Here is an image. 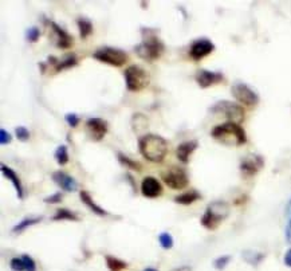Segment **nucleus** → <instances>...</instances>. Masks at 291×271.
I'll list each match as a JSON object with an SVG mask.
<instances>
[{
  "instance_id": "nucleus-41",
  "label": "nucleus",
  "mask_w": 291,
  "mask_h": 271,
  "mask_svg": "<svg viewBox=\"0 0 291 271\" xmlns=\"http://www.w3.org/2000/svg\"><path fill=\"white\" fill-rule=\"evenodd\" d=\"M144 271H157L156 269H153V267H146Z\"/></svg>"
},
{
  "instance_id": "nucleus-37",
  "label": "nucleus",
  "mask_w": 291,
  "mask_h": 271,
  "mask_svg": "<svg viewBox=\"0 0 291 271\" xmlns=\"http://www.w3.org/2000/svg\"><path fill=\"white\" fill-rule=\"evenodd\" d=\"M62 193L61 192H57V193H54L51 196H47L44 199V203H51V204H57V203H61L62 200Z\"/></svg>"
},
{
  "instance_id": "nucleus-33",
  "label": "nucleus",
  "mask_w": 291,
  "mask_h": 271,
  "mask_svg": "<svg viewBox=\"0 0 291 271\" xmlns=\"http://www.w3.org/2000/svg\"><path fill=\"white\" fill-rule=\"evenodd\" d=\"M64 120H66V123L69 124V126H71V128H77L81 121L80 117H78L75 113H67V114L64 116Z\"/></svg>"
},
{
  "instance_id": "nucleus-28",
  "label": "nucleus",
  "mask_w": 291,
  "mask_h": 271,
  "mask_svg": "<svg viewBox=\"0 0 291 271\" xmlns=\"http://www.w3.org/2000/svg\"><path fill=\"white\" fill-rule=\"evenodd\" d=\"M55 160L59 165H64L69 163V152H67V146L66 145H61L55 150Z\"/></svg>"
},
{
  "instance_id": "nucleus-10",
  "label": "nucleus",
  "mask_w": 291,
  "mask_h": 271,
  "mask_svg": "<svg viewBox=\"0 0 291 271\" xmlns=\"http://www.w3.org/2000/svg\"><path fill=\"white\" fill-rule=\"evenodd\" d=\"M107 123L104 118L91 117L86 121V132L93 141H101L107 133Z\"/></svg>"
},
{
  "instance_id": "nucleus-6",
  "label": "nucleus",
  "mask_w": 291,
  "mask_h": 271,
  "mask_svg": "<svg viewBox=\"0 0 291 271\" xmlns=\"http://www.w3.org/2000/svg\"><path fill=\"white\" fill-rule=\"evenodd\" d=\"M93 58L100 61L102 63L109 64V66H114V67H121L126 63L127 55L125 51H122L120 48L116 47H101L97 51L93 53Z\"/></svg>"
},
{
  "instance_id": "nucleus-21",
  "label": "nucleus",
  "mask_w": 291,
  "mask_h": 271,
  "mask_svg": "<svg viewBox=\"0 0 291 271\" xmlns=\"http://www.w3.org/2000/svg\"><path fill=\"white\" fill-rule=\"evenodd\" d=\"M201 199V195L195 189H192V191L184 192V193H181L179 196L175 197V203L177 204H181V206H189L192 203H195L196 200H199Z\"/></svg>"
},
{
  "instance_id": "nucleus-26",
  "label": "nucleus",
  "mask_w": 291,
  "mask_h": 271,
  "mask_svg": "<svg viewBox=\"0 0 291 271\" xmlns=\"http://www.w3.org/2000/svg\"><path fill=\"white\" fill-rule=\"evenodd\" d=\"M41 220H42V216H31V218L23 219L21 223H18L15 227L12 229V232H15V234L18 232V234H19V232H21V231H24L27 227H31V226H34V224L39 223Z\"/></svg>"
},
{
  "instance_id": "nucleus-3",
  "label": "nucleus",
  "mask_w": 291,
  "mask_h": 271,
  "mask_svg": "<svg viewBox=\"0 0 291 271\" xmlns=\"http://www.w3.org/2000/svg\"><path fill=\"white\" fill-rule=\"evenodd\" d=\"M211 136L228 146H240L247 143V134L244 129L235 123H226L212 129Z\"/></svg>"
},
{
  "instance_id": "nucleus-17",
  "label": "nucleus",
  "mask_w": 291,
  "mask_h": 271,
  "mask_svg": "<svg viewBox=\"0 0 291 271\" xmlns=\"http://www.w3.org/2000/svg\"><path fill=\"white\" fill-rule=\"evenodd\" d=\"M197 141L195 140H191V141H186V143H181L177 149H176V156L177 159L180 160L183 164H187L189 161V156H191L193 152L197 148Z\"/></svg>"
},
{
  "instance_id": "nucleus-20",
  "label": "nucleus",
  "mask_w": 291,
  "mask_h": 271,
  "mask_svg": "<svg viewBox=\"0 0 291 271\" xmlns=\"http://www.w3.org/2000/svg\"><path fill=\"white\" fill-rule=\"evenodd\" d=\"M80 197H81V200H82V203H83L85 206H87V207L90 208L91 211H93V213H96V215H98V216H106V215H107V212H106L105 209H104V208H101L100 206L93 200V197L89 195V192L87 191H81Z\"/></svg>"
},
{
  "instance_id": "nucleus-18",
  "label": "nucleus",
  "mask_w": 291,
  "mask_h": 271,
  "mask_svg": "<svg viewBox=\"0 0 291 271\" xmlns=\"http://www.w3.org/2000/svg\"><path fill=\"white\" fill-rule=\"evenodd\" d=\"M48 62L54 66L55 73H59V71H63V70L71 69V67L77 66V64H78V59H77V57L73 54V55L64 57L62 61H59V59H57L55 57H50V58H48Z\"/></svg>"
},
{
  "instance_id": "nucleus-36",
  "label": "nucleus",
  "mask_w": 291,
  "mask_h": 271,
  "mask_svg": "<svg viewBox=\"0 0 291 271\" xmlns=\"http://www.w3.org/2000/svg\"><path fill=\"white\" fill-rule=\"evenodd\" d=\"M11 140H12V136H11V133H8L5 129H1V130H0V144H1V145L10 144Z\"/></svg>"
},
{
  "instance_id": "nucleus-5",
  "label": "nucleus",
  "mask_w": 291,
  "mask_h": 271,
  "mask_svg": "<svg viewBox=\"0 0 291 271\" xmlns=\"http://www.w3.org/2000/svg\"><path fill=\"white\" fill-rule=\"evenodd\" d=\"M124 77H125L127 90L134 91V93L144 90L145 87H148L149 82H150V75H149L148 71L137 66V64L129 66L125 70Z\"/></svg>"
},
{
  "instance_id": "nucleus-11",
  "label": "nucleus",
  "mask_w": 291,
  "mask_h": 271,
  "mask_svg": "<svg viewBox=\"0 0 291 271\" xmlns=\"http://www.w3.org/2000/svg\"><path fill=\"white\" fill-rule=\"evenodd\" d=\"M213 50H215L213 43L209 39H207V38H201V39H197V41H195L191 44V47H189V57L197 62V61H201L203 58H206L207 55H209Z\"/></svg>"
},
{
  "instance_id": "nucleus-25",
  "label": "nucleus",
  "mask_w": 291,
  "mask_h": 271,
  "mask_svg": "<svg viewBox=\"0 0 291 271\" xmlns=\"http://www.w3.org/2000/svg\"><path fill=\"white\" fill-rule=\"evenodd\" d=\"M117 157H118V161H120L124 167H126L127 169L137 170V172H140V170L143 169V165L140 164L138 161L129 159L127 156H125V154L121 153V152H118V153H117Z\"/></svg>"
},
{
  "instance_id": "nucleus-8",
  "label": "nucleus",
  "mask_w": 291,
  "mask_h": 271,
  "mask_svg": "<svg viewBox=\"0 0 291 271\" xmlns=\"http://www.w3.org/2000/svg\"><path fill=\"white\" fill-rule=\"evenodd\" d=\"M161 179L166 186L172 189H176V191L184 189L189 183L186 169L179 168V167H170L168 169H165L161 173Z\"/></svg>"
},
{
  "instance_id": "nucleus-38",
  "label": "nucleus",
  "mask_w": 291,
  "mask_h": 271,
  "mask_svg": "<svg viewBox=\"0 0 291 271\" xmlns=\"http://www.w3.org/2000/svg\"><path fill=\"white\" fill-rule=\"evenodd\" d=\"M286 240L291 245V216L289 218V223L286 226Z\"/></svg>"
},
{
  "instance_id": "nucleus-23",
  "label": "nucleus",
  "mask_w": 291,
  "mask_h": 271,
  "mask_svg": "<svg viewBox=\"0 0 291 271\" xmlns=\"http://www.w3.org/2000/svg\"><path fill=\"white\" fill-rule=\"evenodd\" d=\"M54 222H58V220H71V222H78L80 218H78V215L73 211H70L67 208H61L58 209L55 215L53 216Z\"/></svg>"
},
{
  "instance_id": "nucleus-7",
  "label": "nucleus",
  "mask_w": 291,
  "mask_h": 271,
  "mask_svg": "<svg viewBox=\"0 0 291 271\" xmlns=\"http://www.w3.org/2000/svg\"><path fill=\"white\" fill-rule=\"evenodd\" d=\"M211 112L220 114L229 120V123L240 124L244 120V109L238 104L231 101H219L211 107Z\"/></svg>"
},
{
  "instance_id": "nucleus-30",
  "label": "nucleus",
  "mask_w": 291,
  "mask_h": 271,
  "mask_svg": "<svg viewBox=\"0 0 291 271\" xmlns=\"http://www.w3.org/2000/svg\"><path fill=\"white\" fill-rule=\"evenodd\" d=\"M21 258V261H23V265H24V270L37 271V263H35V261L32 259L31 256L27 255V254H23Z\"/></svg>"
},
{
  "instance_id": "nucleus-4",
  "label": "nucleus",
  "mask_w": 291,
  "mask_h": 271,
  "mask_svg": "<svg viewBox=\"0 0 291 271\" xmlns=\"http://www.w3.org/2000/svg\"><path fill=\"white\" fill-rule=\"evenodd\" d=\"M229 213V207L227 203L215 202L207 207L206 212L201 218V224L207 229H215L219 227L224 219L227 218Z\"/></svg>"
},
{
  "instance_id": "nucleus-29",
  "label": "nucleus",
  "mask_w": 291,
  "mask_h": 271,
  "mask_svg": "<svg viewBox=\"0 0 291 271\" xmlns=\"http://www.w3.org/2000/svg\"><path fill=\"white\" fill-rule=\"evenodd\" d=\"M159 242L160 246H161L163 249H165V250H169V249L173 247V238H172L170 234H168V232H161V234L159 235Z\"/></svg>"
},
{
  "instance_id": "nucleus-22",
  "label": "nucleus",
  "mask_w": 291,
  "mask_h": 271,
  "mask_svg": "<svg viewBox=\"0 0 291 271\" xmlns=\"http://www.w3.org/2000/svg\"><path fill=\"white\" fill-rule=\"evenodd\" d=\"M77 26H78V30H80V35L82 39H86V38L91 35L93 32V24L89 19L86 18H78L77 19Z\"/></svg>"
},
{
  "instance_id": "nucleus-40",
  "label": "nucleus",
  "mask_w": 291,
  "mask_h": 271,
  "mask_svg": "<svg viewBox=\"0 0 291 271\" xmlns=\"http://www.w3.org/2000/svg\"><path fill=\"white\" fill-rule=\"evenodd\" d=\"M286 215L290 218L291 216V199L289 200V203H287V207H286Z\"/></svg>"
},
{
  "instance_id": "nucleus-2",
  "label": "nucleus",
  "mask_w": 291,
  "mask_h": 271,
  "mask_svg": "<svg viewBox=\"0 0 291 271\" xmlns=\"http://www.w3.org/2000/svg\"><path fill=\"white\" fill-rule=\"evenodd\" d=\"M143 42L138 43L136 46V53L141 59L153 62L156 59H159L165 50L164 42L157 37V34L154 30L149 28H143Z\"/></svg>"
},
{
  "instance_id": "nucleus-24",
  "label": "nucleus",
  "mask_w": 291,
  "mask_h": 271,
  "mask_svg": "<svg viewBox=\"0 0 291 271\" xmlns=\"http://www.w3.org/2000/svg\"><path fill=\"white\" fill-rule=\"evenodd\" d=\"M105 261H106V266L110 271H122L125 270L127 267L126 262L121 261V259H118L116 256H111V255H106L105 256Z\"/></svg>"
},
{
  "instance_id": "nucleus-15",
  "label": "nucleus",
  "mask_w": 291,
  "mask_h": 271,
  "mask_svg": "<svg viewBox=\"0 0 291 271\" xmlns=\"http://www.w3.org/2000/svg\"><path fill=\"white\" fill-rule=\"evenodd\" d=\"M141 192L145 197L149 199H154L163 195V186L156 177L152 176H146L143 181H141Z\"/></svg>"
},
{
  "instance_id": "nucleus-14",
  "label": "nucleus",
  "mask_w": 291,
  "mask_h": 271,
  "mask_svg": "<svg viewBox=\"0 0 291 271\" xmlns=\"http://www.w3.org/2000/svg\"><path fill=\"white\" fill-rule=\"evenodd\" d=\"M196 82L197 85L206 89V87H209L212 85H216V83H220L224 77H223L222 73H217V71H209V70H199L196 73L195 77Z\"/></svg>"
},
{
  "instance_id": "nucleus-42",
  "label": "nucleus",
  "mask_w": 291,
  "mask_h": 271,
  "mask_svg": "<svg viewBox=\"0 0 291 271\" xmlns=\"http://www.w3.org/2000/svg\"><path fill=\"white\" fill-rule=\"evenodd\" d=\"M175 271H188V269H187V267H181V269H177V270Z\"/></svg>"
},
{
  "instance_id": "nucleus-13",
  "label": "nucleus",
  "mask_w": 291,
  "mask_h": 271,
  "mask_svg": "<svg viewBox=\"0 0 291 271\" xmlns=\"http://www.w3.org/2000/svg\"><path fill=\"white\" fill-rule=\"evenodd\" d=\"M263 159L258 156V154H249L247 157H244L240 163V170L244 176L251 177V176L256 175L259 169L263 167Z\"/></svg>"
},
{
  "instance_id": "nucleus-19",
  "label": "nucleus",
  "mask_w": 291,
  "mask_h": 271,
  "mask_svg": "<svg viewBox=\"0 0 291 271\" xmlns=\"http://www.w3.org/2000/svg\"><path fill=\"white\" fill-rule=\"evenodd\" d=\"M1 173L8 179V180L12 183V186L15 187L16 189V193H18V197L19 199H23V196H24V191H23V187H21V180H19V177H18V175L15 173V170L11 169L10 167H7V165L1 164Z\"/></svg>"
},
{
  "instance_id": "nucleus-27",
  "label": "nucleus",
  "mask_w": 291,
  "mask_h": 271,
  "mask_svg": "<svg viewBox=\"0 0 291 271\" xmlns=\"http://www.w3.org/2000/svg\"><path fill=\"white\" fill-rule=\"evenodd\" d=\"M243 258H244V261L249 262V265L256 266V265H259L260 261L265 258V255H263V254H260V252H258V251L247 250L243 252Z\"/></svg>"
},
{
  "instance_id": "nucleus-39",
  "label": "nucleus",
  "mask_w": 291,
  "mask_h": 271,
  "mask_svg": "<svg viewBox=\"0 0 291 271\" xmlns=\"http://www.w3.org/2000/svg\"><path fill=\"white\" fill-rule=\"evenodd\" d=\"M283 261H285V265L291 269V249L287 250V252L285 254V259H283Z\"/></svg>"
},
{
  "instance_id": "nucleus-16",
  "label": "nucleus",
  "mask_w": 291,
  "mask_h": 271,
  "mask_svg": "<svg viewBox=\"0 0 291 271\" xmlns=\"http://www.w3.org/2000/svg\"><path fill=\"white\" fill-rule=\"evenodd\" d=\"M53 181L59 186L63 191L66 192H74L78 189V183L75 181L74 177H71L70 175H67L63 170H55L53 175H51Z\"/></svg>"
},
{
  "instance_id": "nucleus-1",
  "label": "nucleus",
  "mask_w": 291,
  "mask_h": 271,
  "mask_svg": "<svg viewBox=\"0 0 291 271\" xmlns=\"http://www.w3.org/2000/svg\"><path fill=\"white\" fill-rule=\"evenodd\" d=\"M138 149L144 159L150 163L160 164L164 161L165 156L168 153V143L159 134H144L143 137L138 138Z\"/></svg>"
},
{
  "instance_id": "nucleus-34",
  "label": "nucleus",
  "mask_w": 291,
  "mask_h": 271,
  "mask_svg": "<svg viewBox=\"0 0 291 271\" xmlns=\"http://www.w3.org/2000/svg\"><path fill=\"white\" fill-rule=\"evenodd\" d=\"M15 134L16 137L19 138L21 141H27L28 138H30V132H28V129L24 128V126H18L15 129Z\"/></svg>"
},
{
  "instance_id": "nucleus-32",
  "label": "nucleus",
  "mask_w": 291,
  "mask_h": 271,
  "mask_svg": "<svg viewBox=\"0 0 291 271\" xmlns=\"http://www.w3.org/2000/svg\"><path fill=\"white\" fill-rule=\"evenodd\" d=\"M41 37V31L38 27H30L26 31V38L28 42H37Z\"/></svg>"
},
{
  "instance_id": "nucleus-35",
  "label": "nucleus",
  "mask_w": 291,
  "mask_h": 271,
  "mask_svg": "<svg viewBox=\"0 0 291 271\" xmlns=\"http://www.w3.org/2000/svg\"><path fill=\"white\" fill-rule=\"evenodd\" d=\"M10 266L12 269V271H26L24 270V265H23V261L21 258H12L10 262Z\"/></svg>"
},
{
  "instance_id": "nucleus-31",
  "label": "nucleus",
  "mask_w": 291,
  "mask_h": 271,
  "mask_svg": "<svg viewBox=\"0 0 291 271\" xmlns=\"http://www.w3.org/2000/svg\"><path fill=\"white\" fill-rule=\"evenodd\" d=\"M231 262V256L229 255H223V256H219L217 259H215V262H213V266H215V269L216 270H223V269H226L227 267V265Z\"/></svg>"
},
{
  "instance_id": "nucleus-12",
  "label": "nucleus",
  "mask_w": 291,
  "mask_h": 271,
  "mask_svg": "<svg viewBox=\"0 0 291 271\" xmlns=\"http://www.w3.org/2000/svg\"><path fill=\"white\" fill-rule=\"evenodd\" d=\"M50 26H51V31L54 35V42L55 46L62 50H67L73 46V37L64 28L57 24L55 21H50Z\"/></svg>"
},
{
  "instance_id": "nucleus-9",
  "label": "nucleus",
  "mask_w": 291,
  "mask_h": 271,
  "mask_svg": "<svg viewBox=\"0 0 291 271\" xmlns=\"http://www.w3.org/2000/svg\"><path fill=\"white\" fill-rule=\"evenodd\" d=\"M231 93L240 104H243L246 106H255L259 102L258 93L246 83H235L231 89Z\"/></svg>"
}]
</instances>
